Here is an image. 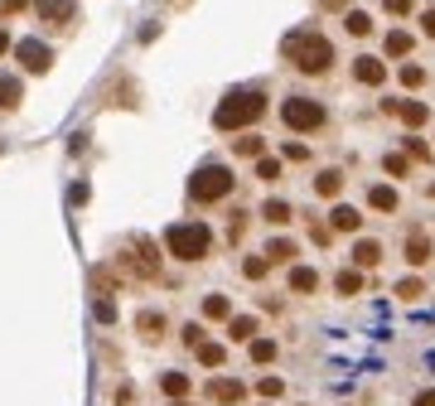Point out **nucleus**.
Here are the masks:
<instances>
[{
    "label": "nucleus",
    "mask_w": 435,
    "mask_h": 406,
    "mask_svg": "<svg viewBox=\"0 0 435 406\" xmlns=\"http://www.w3.org/2000/svg\"><path fill=\"white\" fill-rule=\"evenodd\" d=\"M281 49H286V58H290V68L310 73V78H320V73H329V63H339L334 39H324L320 29H295V34H286Z\"/></svg>",
    "instance_id": "nucleus-1"
},
{
    "label": "nucleus",
    "mask_w": 435,
    "mask_h": 406,
    "mask_svg": "<svg viewBox=\"0 0 435 406\" xmlns=\"http://www.w3.org/2000/svg\"><path fill=\"white\" fill-rule=\"evenodd\" d=\"M266 116V92L261 87H232L213 111V126L218 131H247Z\"/></svg>",
    "instance_id": "nucleus-2"
},
{
    "label": "nucleus",
    "mask_w": 435,
    "mask_h": 406,
    "mask_svg": "<svg viewBox=\"0 0 435 406\" xmlns=\"http://www.w3.org/2000/svg\"><path fill=\"white\" fill-rule=\"evenodd\" d=\"M164 252L169 256H179V261H203L208 252H213V227L208 222H174L169 232H164Z\"/></svg>",
    "instance_id": "nucleus-3"
},
{
    "label": "nucleus",
    "mask_w": 435,
    "mask_h": 406,
    "mask_svg": "<svg viewBox=\"0 0 435 406\" xmlns=\"http://www.w3.org/2000/svg\"><path fill=\"white\" fill-rule=\"evenodd\" d=\"M237 189V174L227 164H198L189 179V198L193 203H222L227 193Z\"/></svg>",
    "instance_id": "nucleus-4"
},
{
    "label": "nucleus",
    "mask_w": 435,
    "mask_h": 406,
    "mask_svg": "<svg viewBox=\"0 0 435 406\" xmlns=\"http://www.w3.org/2000/svg\"><path fill=\"white\" fill-rule=\"evenodd\" d=\"M281 121L290 126V131H320L329 121L324 102H315V97H286L281 102Z\"/></svg>",
    "instance_id": "nucleus-5"
},
{
    "label": "nucleus",
    "mask_w": 435,
    "mask_h": 406,
    "mask_svg": "<svg viewBox=\"0 0 435 406\" xmlns=\"http://www.w3.org/2000/svg\"><path fill=\"white\" fill-rule=\"evenodd\" d=\"M15 58H20L25 73H49V63H54L49 44H39V39H20V44H15Z\"/></svg>",
    "instance_id": "nucleus-6"
},
{
    "label": "nucleus",
    "mask_w": 435,
    "mask_h": 406,
    "mask_svg": "<svg viewBox=\"0 0 435 406\" xmlns=\"http://www.w3.org/2000/svg\"><path fill=\"white\" fill-rule=\"evenodd\" d=\"M242 397H247V387L237 378H213L208 382V402L213 406H237Z\"/></svg>",
    "instance_id": "nucleus-7"
},
{
    "label": "nucleus",
    "mask_w": 435,
    "mask_h": 406,
    "mask_svg": "<svg viewBox=\"0 0 435 406\" xmlns=\"http://www.w3.org/2000/svg\"><path fill=\"white\" fill-rule=\"evenodd\" d=\"M354 78L363 82V87H382V82H387V68H382V58L358 54V58H354Z\"/></svg>",
    "instance_id": "nucleus-8"
},
{
    "label": "nucleus",
    "mask_w": 435,
    "mask_h": 406,
    "mask_svg": "<svg viewBox=\"0 0 435 406\" xmlns=\"http://www.w3.org/2000/svg\"><path fill=\"white\" fill-rule=\"evenodd\" d=\"M402 252H407V266H426L435 252H431V237L416 227V232H407V242H402Z\"/></svg>",
    "instance_id": "nucleus-9"
},
{
    "label": "nucleus",
    "mask_w": 435,
    "mask_h": 406,
    "mask_svg": "<svg viewBox=\"0 0 435 406\" xmlns=\"http://www.w3.org/2000/svg\"><path fill=\"white\" fill-rule=\"evenodd\" d=\"M286 286H290V295H315V291H320V271L315 266H290Z\"/></svg>",
    "instance_id": "nucleus-10"
},
{
    "label": "nucleus",
    "mask_w": 435,
    "mask_h": 406,
    "mask_svg": "<svg viewBox=\"0 0 435 406\" xmlns=\"http://www.w3.org/2000/svg\"><path fill=\"white\" fill-rule=\"evenodd\" d=\"M227 339H237V344L261 339V320H256V315H232V320H227Z\"/></svg>",
    "instance_id": "nucleus-11"
},
{
    "label": "nucleus",
    "mask_w": 435,
    "mask_h": 406,
    "mask_svg": "<svg viewBox=\"0 0 435 406\" xmlns=\"http://www.w3.org/2000/svg\"><path fill=\"white\" fill-rule=\"evenodd\" d=\"M378 261H382V242H378V237H358V242H354V266L358 271H373Z\"/></svg>",
    "instance_id": "nucleus-12"
},
{
    "label": "nucleus",
    "mask_w": 435,
    "mask_h": 406,
    "mask_svg": "<svg viewBox=\"0 0 435 406\" xmlns=\"http://www.w3.org/2000/svg\"><path fill=\"white\" fill-rule=\"evenodd\" d=\"M363 227V213L349 208V203H334V213H329V232H358Z\"/></svg>",
    "instance_id": "nucleus-13"
},
{
    "label": "nucleus",
    "mask_w": 435,
    "mask_h": 406,
    "mask_svg": "<svg viewBox=\"0 0 435 406\" xmlns=\"http://www.w3.org/2000/svg\"><path fill=\"white\" fill-rule=\"evenodd\" d=\"M136 329H140V339H145V344H160V339H164V315H160V310H140Z\"/></svg>",
    "instance_id": "nucleus-14"
},
{
    "label": "nucleus",
    "mask_w": 435,
    "mask_h": 406,
    "mask_svg": "<svg viewBox=\"0 0 435 406\" xmlns=\"http://www.w3.org/2000/svg\"><path fill=\"white\" fill-rule=\"evenodd\" d=\"M136 256H131V266L140 271V276H155V271H160V256H155V242H145V237H136Z\"/></svg>",
    "instance_id": "nucleus-15"
},
{
    "label": "nucleus",
    "mask_w": 435,
    "mask_h": 406,
    "mask_svg": "<svg viewBox=\"0 0 435 406\" xmlns=\"http://www.w3.org/2000/svg\"><path fill=\"white\" fill-rule=\"evenodd\" d=\"M315 193H320V198H339V193H344V169H339V164H334V169H320V174H315Z\"/></svg>",
    "instance_id": "nucleus-16"
},
{
    "label": "nucleus",
    "mask_w": 435,
    "mask_h": 406,
    "mask_svg": "<svg viewBox=\"0 0 435 406\" xmlns=\"http://www.w3.org/2000/svg\"><path fill=\"white\" fill-rule=\"evenodd\" d=\"M39 20L44 25H68L73 20V0H39Z\"/></svg>",
    "instance_id": "nucleus-17"
},
{
    "label": "nucleus",
    "mask_w": 435,
    "mask_h": 406,
    "mask_svg": "<svg viewBox=\"0 0 435 406\" xmlns=\"http://www.w3.org/2000/svg\"><path fill=\"white\" fill-rule=\"evenodd\" d=\"M261 256H266V261H290V266H295V256H300V247L290 242V237H271V242H266V252H261Z\"/></svg>",
    "instance_id": "nucleus-18"
},
{
    "label": "nucleus",
    "mask_w": 435,
    "mask_h": 406,
    "mask_svg": "<svg viewBox=\"0 0 435 406\" xmlns=\"http://www.w3.org/2000/svg\"><path fill=\"white\" fill-rule=\"evenodd\" d=\"M368 208H378V213H397V189H392V184H373V189H368Z\"/></svg>",
    "instance_id": "nucleus-19"
},
{
    "label": "nucleus",
    "mask_w": 435,
    "mask_h": 406,
    "mask_svg": "<svg viewBox=\"0 0 435 406\" xmlns=\"http://www.w3.org/2000/svg\"><path fill=\"white\" fill-rule=\"evenodd\" d=\"M261 218H266L271 227H286V222L295 218V208H290L286 198H266V203H261Z\"/></svg>",
    "instance_id": "nucleus-20"
},
{
    "label": "nucleus",
    "mask_w": 435,
    "mask_h": 406,
    "mask_svg": "<svg viewBox=\"0 0 435 406\" xmlns=\"http://www.w3.org/2000/svg\"><path fill=\"white\" fill-rule=\"evenodd\" d=\"M382 49H387V58H407L411 49H416V39H411L407 29H392V34L382 39Z\"/></svg>",
    "instance_id": "nucleus-21"
},
{
    "label": "nucleus",
    "mask_w": 435,
    "mask_h": 406,
    "mask_svg": "<svg viewBox=\"0 0 435 406\" xmlns=\"http://www.w3.org/2000/svg\"><path fill=\"white\" fill-rule=\"evenodd\" d=\"M20 102H25V82L0 73V107H20Z\"/></svg>",
    "instance_id": "nucleus-22"
},
{
    "label": "nucleus",
    "mask_w": 435,
    "mask_h": 406,
    "mask_svg": "<svg viewBox=\"0 0 435 406\" xmlns=\"http://www.w3.org/2000/svg\"><path fill=\"white\" fill-rule=\"evenodd\" d=\"M160 392H164V397H174V402H184V397H189V373H164Z\"/></svg>",
    "instance_id": "nucleus-23"
},
{
    "label": "nucleus",
    "mask_w": 435,
    "mask_h": 406,
    "mask_svg": "<svg viewBox=\"0 0 435 406\" xmlns=\"http://www.w3.org/2000/svg\"><path fill=\"white\" fill-rule=\"evenodd\" d=\"M397 116H402V121H407L411 131H416V126H426V121H431V111H426V102H397Z\"/></svg>",
    "instance_id": "nucleus-24"
},
{
    "label": "nucleus",
    "mask_w": 435,
    "mask_h": 406,
    "mask_svg": "<svg viewBox=\"0 0 435 406\" xmlns=\"http://www.w3.org/2000/svg\"><path fill=\"white\" fill-rule=\"evenodd\" d=\"M392 295L407 300V305H416V300L426 295V281H421V276H407V281H397V286H392Z\"/></svg>",
    "instance_id": "nucleus-25"
},
{
    "label": "nucleus",
    "mask_w": 435,
    "mask_h": 406,
    "mask_svg": "<svg viewBox=\"0 0 435 406\" xmlns=\"http://www.w3.org/2000/svg\"><path fill=\"white\" fill-rule=\"evenodd\" d=\"M344 29H349L354 39H368V34H373V15H368V10H349V15H344Z\"/></svg>",
    "instance_id": "nucleus-26"
},
{
    "label": "nucleus",
    "mask_w": 435,
    "mask_h": 406,
    "mask_svg": "<svg viewBox=\"0 0 435 406\" xmlns=\"http://www.w3.org/2000/svg\"><path fill=\"white\" fill-rule=\"evenodd\" d=\"M232 150H237V155H247V160H261L266 140H261V135H252V131H242L237 140H232Z\"/></svg>",
    "instance_id": "nucleus-27"
},
{
    "label": "nucleus",
    "mask_w": 435,
    "mask_h": 406,
    "mask_svg": "<svg viewBox=\"0 0 435 406\" xmlns=\"http://www.w3.org/2000/svg\"><path fill=\"white\" fill-rule=\"evenodd\" d=\"M334 291H339V295H358V291H363V271H334Z\"/></svg>",
    "instance_id": "nucleus-28"
},
{
    "label": "nucleus",
    "mask_w": 435,
    "mask_h": 406,
    "mask_svg": "<svg viewBox=\"0 0 435 406\" xmlns=\"http://www.w3.org/2000/svg\"><path fill=\"white\" fill-rule=\"evenodd\" d=\"M193 353H198V363H203V368H222V363H227V349H222V344H208V339H203Z\"/></svg>",
    "instance_id": "nucleus-29"
},
{
    "label": "nucleus",
    "mask_w": 435,
    "mask_h": 406,
    "mask_svg": "<svg viewBox=\"0 0 435 406\" xmlns=\"http://www.w3.org/2000/svg\"><path fill=\"white\" fill-rule=\"evenodd\" d=\"M247 353H252V363H261V368H266V363H276V339H252V344H247Z\"/></svg>",
    "instance_id": "nucleus-30"
},
{
    "label": "nucleus",
    "mask_w": 435,
    "mask_h": 406,
    "mask_svg": "<svg viewBox=\"0 0 435 406\" xmlns=\"http://www.w3.org/2000/svg\"><path fill=\"white\" fill-rule=\"evenodd\" d=\"M203 320H232V300L227 295H208L203 300Z\"/></svg>",
    "instance_id": "nucleus-31"
},
{
    "label": "nucleus",
    "mask_w": 435,
    "mask_h": 406,
    "mask_svg": "<svg viewBox=\"0 0 435 406\" xmlns=\"http://www.w3.org/2000/svg\"><path fill=\"white\" fill-rule=\"evenodd\" d=\"M382 169H387L392 179H407V174H411V160H407V155H387V160H382Z\"/></svg>",
    "instance_id": "nucleus-32"
},
{
    "label": "nucleus",
    "mask_w": 435,
    "mask_h": 406,
    "mask_svg": "<svg viewBox=\"0 0 435 406\" xmlns=\"http://www.w3.org/2000/svg\"><path fill=\"white\" fill-rule=\"evenodd\" d=\"M266 271H271V261H266V256H247V261H242V276H247V281H261Z\"/></svg>",
    "instance_id": "nucleus-33"
},
{
    "label": "nucleus",
    "mask_w": 435,
    "mask_h": 406,
    "mask_svg": "<svg viewBox=\"0 0 435 406\" xmlns=\"http://www.w3.org/2000/svg\"><path fill=\"white\" fill-rule=\"evenodd\" d=\"M397 78H402V87H421V82H426V68H421V63H402Z\"/></svg>",
    "instance_id": "nucleus-34"
},
{
    "label": "nucleus",
    "mask_w": 435,
    "mask_h": 406,
    "mask_svg": "<svg viewBox=\"0 0 435 406\" xmlns=\"http://www.w3.org/2000/svg\"><path fill=\"white\" fill-rule=\"evenodd\" d=\"M256 392H261L266 402H276V397L286 392V382H281V378H261V382H256Z\"/></svg>",
    "instance_id": "nucleus-35"
},
{
    "label": "nucleus",
    "mask_w": 435,
    "mask_h": 406,
    "mask_svg": "<svg viewBox=\"0 0 435 406\" xmlns=\"http://www.w3.org/2000/svg\"><path fill=\"white\" fill-rule=\"evenodd\" d=\"M256 179L276 184V179H281V164H276V160H256Z\"/></svg>",
    "instance_id": "nucleus-36"
},
{
    "label": "nucleus",
    "mask_w": 435,
    "mask_h": 406,
    "mask_svg": "<svg viewBox=\"0 0 435 406\" xmlns=\"http://www.w3.org/2000/svg\"><path fill=\"white\" fill-rule=\"evenodd\" d=\"M407 160H431L426 140H416V135H407Z\"/></svg>",
    "instance_id": "nucleus-37"
},
{
    "label": "nucleus",
    "mask_w": 435,
    "mask_h": 406,
    "mask_svg": "<svg viewBox=\"0 0 435 406\" xmlns=\"http://www.w3.org/2000/svg\"><path fill=\"white\" fill-rule=\"evenodd\" d=\"M286 160L305 164V160H310V145H300V140H286Z\"/></svg>",
    "instance_id": "nucleus-38"
},
{
    "label": "nucleus",
    "mask_w": 435,
    "mask_h": 406,
    "mask_svg": "<svg viewBox=\"0 0 435 406\" xmlns=\"http://www.w3.org/2000/svg\"><path fill=\"white\" fill-rule=\"evenodd\" d=\"M411 5H416V0H382L387 15H411Z\"/></svg>",
    "instance_id": "nucleus-39"
},
{
    "label": "nucleus",
    "mask_w": 435,
    "mask_h": 406,
    "mask_svg": "<svg viewBox=\"0 0 435 406\" xmlns=\"http://www.w3.org/2000/svg\"><path fill=\"white\" fill-rule=\"evenodd\" d=\"M184 344L198 349V344H203V325H184Z\"/></svg>",
    "instance_id": "nucleus-40"
},
{
    "label": "nucleus",
    "mask_w": 435,
    "mask_h": 406,
    "mask_svg": "<svg viewBox=\"0 0 435 406\" xmlns=\"http://www.w3.org/2000/svg\"><path fill=\"white\" fill-rule=\"evenodd\" d=\"M421 34H426V39H435V10H426V15H421Z\"/></svg>",
    "instance_id": "nucleus-41"
},
{
    "label": "nucleus",
    "mask_w": 435,
    "mask_h": 406,
    "mask_svg": "<svg viewBox=\"0 0 435 406\" xmlns=\"http://www.w3.org/2000/svg\"><path fill=\"white\" fill-rule=\"evenodd\" d=\"M411 406H435V387H426V392H416V397H411Z\"/></svg>",
    "instance_id": "nucleus-42"
},
{
    "label": "nucleus",
    "mask_w": 435,
    "mask_h": 406,
    "mask_svg": "<svg viewBox=\"0 0 435 406\" xmlns=\"http://www.w3.org/2000/svg\"><path fill=\"white\" fill-rule=\"evenodd\" d=\"M0 10H5V15H20V10H29V0H0Z\"/></svg>",
    "instance_id": "nucleus-43"
},
{
    "label": "nucleus",
    "mask_w": 435,
    "mask_h": 406,
    "mask_svg": "<svg viewBox=\"0 0 435 406\" xmlns=\"http://www.w3.org/2000/svg\"><path fill=\"white\" fill-rule=\"evenodd\" d=\"M320 5H324V10H344V0H320Z\"/></svg>",
    "instance_id": "nucleus-44"
},
{
    "label": "nucleus",
    "mask_w": 435,
    "mask_h": 406,
    "mask_svg": "<svg viewBox=\"0 0 435 406\" xmlns=\"http://www.w3.org/2000/svg\"><path fill=\"white\" fill-rule=\"evenodd\" d=\"M5 49H10V34H5V29H0V54H5Z\"/></svg>",
    "instance_id": "nucleus-45"
},
{
    "label": "nucleus",
    "mask_w": 435,
    "mask_h": 406,
    "mask_svg": "<svg viewBox=\"0 0 435 406\" xmlns=\"http://www.w3.org/2000/svg\"><path fill=\"white\" fill-rule=\"evenodd\" d=\"M174 406H189V402H174Z\"/></svg>",
    "instance_id": "nucleus-46"
},
{
    "label": "nucleus",
    "mask_w": 435,
    "mask_h": 406,
    "mask_svg": "<svg viewBox=\"0 0 435 406\" xmlns=\"http://www.w3.org/2000/svg\"><path fill=\"white\" fill-rule=\"evenodd\" d=\"M266 406H271V402H266Z\"/></svg>",
    "instance_id": "nucleus-47"
}]
</instances>
